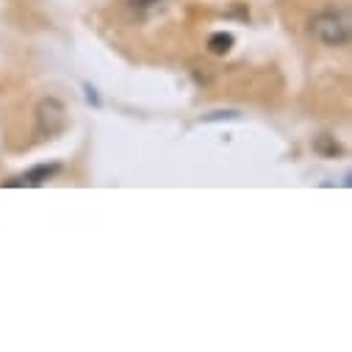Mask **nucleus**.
Returning <instances> with one entry per match:
<instances>
[{
	"instance_id": "2",
	"label": "nucleus",
	"mask_w": 352,
	"mask_h": 352,
	"mask_svg": "<svg viewBox=\"0 0 352 352\" xmlns=\"http://www.w3.org/2000/svg\"><path fill=\"white\" fill-rule=\"evenodd\" d=\"M67 131V109L56 98H45L36 106V133L45 139L61 136Z\"/></svg>"
},
{
	"instance_id": "7",
	"label": "nucleus",
	"mask_w": 352,
	"mask_h": 352,
	"mask_svg": "<svg viewBox=\"0 0 352 352\" xmlns=\"http://www.w3.org/2000/svg\"><path fill=\"white\" fill-rule=\"evenodd\" d=\"M86 98H89V103L100 106V100H98V95H95V89H92V86H86Z\"/></svg>"
},
{
	"instance_id": "4",
	"label": "nucleus",
	"mask_w": 352,
	"mask_h": 352,
	"mask_svg": "<svg viewBox=\"0 0 352 352\" xmlns=\"http://www.w3.org/2000/svg\"><path fill=\"white\" fill-rule=\"evenodd\" d=\"M230 47H233V34L219 31V34H214V36L208 39V50H211L214 56H225V53H230Z\"/></svg>"
},
{
	"instance_id": "5",
	"label": "nucleus",
	"mask_w": 352,
	"mask_h": 352,
	"mask_svg": "<svg viewBox=\"0 0 352 352\" xmlns=\"http://www.w3.org/2000/svg\"><path fill=\"white\" fill-rule=\"evenodd\" d=\"M316 150H319V153H324V155H336V153H341V147H338V144H336L330 136H319Z\"/></svg>"
},
{
	"instance_id": "6",
	"label": "nucleus",
	"mask_w": 352,
	"mask_h": 352,
	"mask_svg": "<svg viewBox=\"0 0 352 352\" xmlns=\"http://www.w3.org/2000/svg\"><path fill=\"white\" fill-rule=\"evenodd\" d=\"M155 3H164V0H133V6L144 9V6H155Z\"/></svg>"
},
{
	"instance_id": "1",
	"label": "nucleus",
	"mask_w": 352,
	"mask_h": 352,
	"mask_svg": "<svg viewBox=\"0 0 352 352\" xmlns=\"http://www.w3.org/2000/svg\"><path fill=\"white\" fill-rule=\"evenodd\" d=\"M311 34L324 47H344L349 42V20L341 12H319L311 20Z\"/></svg>"
},
{
	"instance_id": "3",
	"label": "nucleus",
	"mask_w": 352,
	"mask_h": 352,
	"mask_svg": "<svg viewBox=\"0 0 352 352\" xmlns=\"http://www.w3.org/2000/svg\"><path fill=\"white\" fill-rule=\"evenodd\" d=\"M56 172H58V164H39V166H34V169L17 175V178L6 181V186H9V189H20V186H42L45 181L53 178Z\"/></svg>"
}]
</instances>
